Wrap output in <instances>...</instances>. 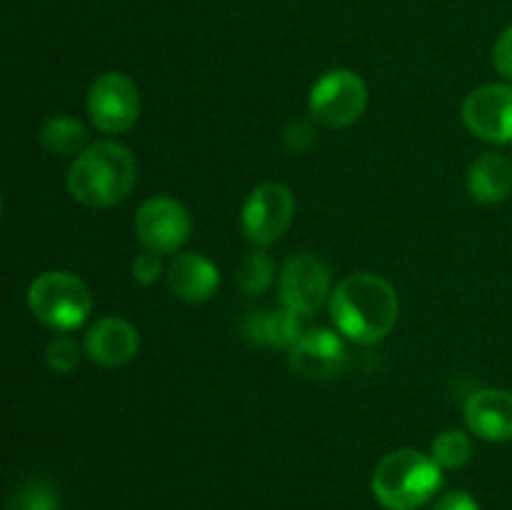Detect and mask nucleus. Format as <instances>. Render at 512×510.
I'll list each match as a JSON object with an SVG mask.
<instances>
[{"label": "nucleus", "instance_id": "1", "mask_svg": "<svg viewBox=\"0 0 512 510\" xmlns=\"http://www.w3.org/2000/svg\"><path fill=\"white\" fill-rule=\"evenodd\" d=\"M398 293L375 273L348 275L330 295V318L340 335L358 345H375L398 323Z\"/></svg>", "mask_w": 512, "mask_h": 510}, {"label": "nucleus", "instance_id": "2", "mask_svg": "<svg viewBox=\"0 0 512 510\" xmlns=\"http://www.w3.org/2000/svg\"><path fill=\"white\" fill-rule=\"evenodd\" d=\"M138 180V165L123 143L100 140L75 155L68 170V190L88 208H110L130 195Z\"/></svg>", "mask_w": 512, "mask_h": 510}, {"label": "nucleus", "instance_id": "3", "mask_svg": "<svg viewBox=\"0 0 512 510\" xmlns=\"http://www.w3.org/2000/svg\"><path fill=\"white\" fill-rule=\"evenodd\" d=\"M370 488L385 510H418L443 488V468L433 455L400 448L375 465Z\"/></svg>", "mask_w": 512, "mask_h": 510}, {"label": "nucleus", "instance_id": "4", "mask_svg": "<svg viewBox=\"0 0 512 510\" xmlns=\"http://www.w3.org/2000/svg\"><path fill=\"white\" fill-rule=\"evenodd\" d=\"M28 303L40 323L68 333L88 320L93 310V295L78 275L68 270H48L33 280L28 290Z\"/></svg>", "mask_w": 512, "mask_h": 510}, {"label": "nucleus", "instance_id": "5", "mask_svg": "<svg viewBox=\"0 0 512 510\" xmlns=\"http://www.w3.org/2000/svg\"><path fill=\"white\" fill-rule=\"evenodd\" d=\"M308 105L318 123L328 128H348L368 108V85L348 68L328 70L310 88Z\"/></svg>", "mask_w": 512, "mask_h": 510}, {"label": "nucleus", "instance_id": "6", "mask_svg": "<svg viewBox=\"0 0 512 510\" xmlns=\"http://www.w3.org/2000/svg\"><path fill=\"white\" fill-rule=\"evenodd\" d=\"M295 215V198L283 183H263L250 190L248 200L240 210L243 235L258 248H270L278 243L290 228Z\"/></svg>", "mask_w": 512, "mask_h": 510}, {"label": "nucleus", "instance_id": "7", "mask_svg": "<svg viewBox=\"0 0 512 510\" xmlns=\"http://www.w3.org/2000/svg\"><path fill=\"white\" fill-rule=\"evenodd\" d=\"M88 115L100 133H125L140 118L138 85L118 70L98 75L88 90Z\"/></svg>", "mask_w": 512, "mask_h": 510}, {"label": "nucleus", "instance_id": "8", "mask_svg": "<svg viewBox=\"0 0 512 510\" xmlns=\"http://www.w3.org/2000/svg\"><path fill=\"white\" fill-rule=\"evenodd\" d=\"M333 295L330 268L313 253H298L280 270V300L298 318L318 313Z\"/></svg>", "mask_w": 512, "mask_h": 510}, {"label": "nucleus", "instance_id": "9", "mask_svg": "<svg viewBox=\"0 0 512 510\" xmlns=\"http://www.w3.org/2000/svg\"><path fill=\"white\" fill-rule=\"evenodd\" d=\"M193 220L185 210L183 203H178L170 195H155L148 198L138 208L135 215V233L143 248L155 255H173L188 243Z\"/></svg>", "mask_w": 512, "mask_h": 510}, {"label": "nucleus", "instance_id": "10", "mask_svg": "<svg viewBox=\"0 0 512 510\" xmlns=\"http://www.w3.org/2000/svg\"><path fill=\"white\" fill-rule=\"evenodd\" d=\"M463 123L475 138L495 145L512 143V85L488 83L463 100Z\"/></svg>", "mask_w": 512, "mask_h": 510}, {"label": "nucleus", "instance_id": "11", "mask_svg": "<svg viewBox=\"0 0 512 510\" xmlns=\"http://www.w3.org/2000/svg\"><path fill=\"white\" fill-rule=\"evenodd\" d=\"M345 360H348V353H345L343 338L328 328L303 330L288 350L290 370L308 380L335 378L343 373Z\"/></svg>", "mask_w": 512, "mask_h": 510}, {"label": "nucleus", "instance_id": "12", "mask_svg": "<svg viewBox=\"0 0 512 510\" xmlns=\"http://www.w3.org/2000/svg\"><path fill=\"white\" fill-rule=\"evenodd\" d=\"M85 355L103 368H120L138 355L140 335L130 320L108 315L90 325L83 340Z\"/></svg>", "mask_w": 512, "mask_h": 510}, {"label": "nucleus", "instance_id": "13", "mask_svg": "<svg viewBox=\"0 0 512 510\" xmlns=\"http://www.w3.org/2000/svg\"><path fill=\"white\" fill-rule=\"evenodd\" d=\"M465 423L470 433L488 443L512 440V393L503 388L475 390L465 403Z\"/></svg>", "mask_w": 512, "mask_h": 510}, {"label": "nucleus", "instance_id": "14", "mask_svg": "<svg viewBox=\"0 0 512 510\" xmlns=\"http://www.w3.org/2000/svg\"><path fill=\"white\" fill-rule=\"evenodd\" d=\"M165 280L175 298L185 303H205L220 285V270L200 253H178L165 265Z\"/></svg>", "mask_w": 512, "mask_h": 510}, {"label": "nucleus", "instance_id": "15", "mask_svg": "<svg viewBox=\"0 0 512 510\" xmlns=\"http://www.w3.org/2000/svg\"><path fill=\"white\" fill-rule=\"evenodd\" d=\"M245 338L260 348L290 350V345L300 338V318L285 305H270V308L253 310L243 325Z\"/></svg>", "mask_w": 512, "mask_h": 510}, {"label": "nucleus", "instance_id": "16", "mask_svg": "<svg viewBox=\"0 0 512 510\" xmlns=\"http://www.w3.org/2000/svg\"><path fill=\"white\" fill-rule=\"evenodd\" d=\"M468 193L480 205H498L512 193V160L483 153L468 170Z\"/></svg>", "mask_w": 512, "mask_h": 510}, {"label": "nucleus", "instance_id": "17", "mask_svg": "<svg viewBox=\"0 0 512 510\" xmlns=\"http://www.w3.org/2000/svg\"><path fill=\"white\" fill-rule=\"evenodd\" d=\"M40 143L53 155H80L88 145V128L70 115H53L43 123Z\"/></svg>", "mask_w": 512, "mask_h": 510}, {"label": "nucleus", "instance_id": "18", "mask_svg": "<svg viewBox=\"0 0 512 510\" xmlns=\"http://www.w3.org/2000/svg\"><path fill=\"white\" fill-rule=\"evenodd\" d=\"M430 455H433L435 463L443 470H458L468 465L470 458H473V440H470L465 430L448 428L433 440Z\"/></svg>", "mask_w": 512, "mask_h": 510}, {"label": "nucleus", "instance_id": "19", "mask_svg": "<svg viewBox=\"0 0 512 510\" xmlns=\"http://www.w3.org/2000/svg\"><path fill=\"white\" fill-rule=\"evenodd\" d=\"M273 280L275 263L263 250H255V253L245 255L238 265V273H235V283H238V288L245 295H263L273 285Z\"/></svg>", "mask_w": 512, "mask_h": 510}, {"label": "nucleus", "instance_id": "20", "mask_svg": "<svg viewBox=\"0 0 512 510\" xmlns=\"http://www.w3.org/2000/svg\"><path fill=\"white\" fill-rule=\"evenodd\" d=\"M8 510H60V498L48 480H25L10 498Z\"/></svg>", "mask_w": 512, "mask_h": 510}, {"label": "nucleus", "instance_id": "21", "mask_svg": "<svg viewBox=\"0 0 512 510\" xmlns=\"http://www.w3.org/2000/svg\"><path fill=\"white\" fill-rule=\"evenodd\" d=\"M45 358H48V365L58 373H70L75 370L80 360V348L73 338L68 335H58V338L50 340L48 350H45Z\"/></svg>", "mask_w": 512, "mask_h": 510}, {"label": "nucleus", "instance_id": "22", "mask_svg": "<svg viewBox=\"0 0 512 510\" xmlns=\"http://www.w3.org/2000/svg\"><path fill=\"white\" fill-rule=\"evenodd\" d=\"M130 273H133L135 283L153 285V283H158L160 275L165 273L163 260H160V255L148 253V250H145L143 255H138V258L133 260V265H130Z\"/></svg>", "mask_w": 512, "mask_h": 510}, {"label": "nucleus", "instance_id": "23", "mask_svg": "<svg viewBox=\"0 0 512 510\" xmlns=\"http://www.w3.org/2000/svg\"><path fill=\"white\" fill-rule=\"evenodd\" d=\"M493 65L505 80L512 83V23L500 33L498 43L493 48Z\"/></svg>", "mask_w": 512, "mask_h": 510}, {"label": "nucleus", "instance_id": "24", "mask_svg": "<svg viewBox=\"0 0 512 510\" xmlns=\"http://www.w3.org/2000/svg\"><path fill=\"white\" fill-rule=\"evenodd\" d=\"M433 510H480V505L468 490H450L433 505Z\"/></svg>", "mask_w": 512, "mask_h": 510}, {"label": "nucleus", "instance_id": "25", "mask_svg": "<svg viewBox=\"0 0 512 510\" xmlns=\"http://www.w3.org/2000/svg\"><path fill=\"white\" fill-rule=\"evenodd\" d=\"M0 213H3V203H0Z\"/></svg>", "mask_w": 512, "mask_h": 510}]
</instances>
